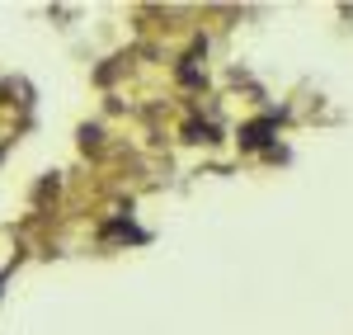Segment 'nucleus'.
Returning <instances> with one entry per match:
<instances>
[{
    "mask_svg": "<svg viewBox=\"0 0 353 335\" xmlns=\"http://www.w3.org/2000/svg\"><path fill=\"white\" fill-rule=\"evenodd\" d=\"M273 133H278V118L273 113H264V118H254V123H245L241 128V146L245 151H259V146H269Z\"/></svg>",
    "mask_w": 353,
    "mask_h": 335,
    "instance_id": "1",
    "label": "nucleus"
},
{
    "mask_svg": "<svg viewBox=\"0 0 353 335\" xmlns=\"http://www.w3.org/2000/svg\"><path fill=\"white\" fill-rule=\"evenodd\" d=\"M212 137H217L212 123H189V142H212Z\"/></svg>",
    "mask_w": 353,
    "mask_h": 335,
    "instance_id": "3",
    "label": "nucleus"
},
{
    "mask_svg": "<svg viewBox=\"0 0 353 335\" xmlns=\"http://www.w3.org/2000/svg\"><path fill=\"white\" fill-rule=\"evenodd\" d=\"M104 241H146V231H137L132 222H123V218H118V222L104 227Z\"/></svg>",
    "mask_w": 353,
    "mask_h": 335,
    "instance_id": "2",
    "label": "nucleus"
}]
</instances>
